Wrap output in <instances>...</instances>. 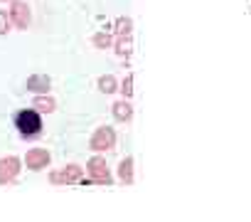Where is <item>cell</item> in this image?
<instances>
[{"instance_id":"cell-1","label":"cell","mask_w":251,"mask_h":222,"mask_svg":"<svg viewBox=\"0 0 251 222\" xmlns=\"http://www.w3.org/2000/svg\"><path fill=\"white\" fill-rule=\"evenodd\" d=\"M13 124H15L20 139H25V141L40 139V136H42V129H45L42 116H40V111H37L35 106H32V109H20L18 114L13 116Z\"/></svg>"},{"instance_id":"cell-2","label":"cell","mask_w":251,"mask_h":222,"mask_svg":"<svg viewBox=\"0 0 251 222\" xmlns=\"http://www.w3.org/2000/svg\"><path fill=\"white\" fill-rule=\"evenodd\" d=\"M86 173H89V183H96V185H111L113 183V175L106 166V161L101 156H94L89 163H86Z\"/></svg>"},{"instance_id":"cell-3","label":"cell","mask_w":251,"mask_h":222,"mask_svg":"<svg viewBox=\"0 0 251 222\" xmlns=\"http://www.w3.org/2000/svg\"><path fill=\"white\" fill-rule=\"evenodd\" d=\"M89 146H91V151H96V153L113 151V148H116V131H113L111 126H99V129L94 131Z\"/></svg>"},{"instance_id":"cell-4","label":"cell","mask_w":251,"mask_h":222,"mask_svg":"<svg viewBox=\"0 0 251 222\" xmlns=\"http://www.w3.org/2000/svg\"><path fill=\"white\" fill-rule=\"evenodd\" d=\"M84 180V170L76 166V163H72V166H64L59 173H52V183H81Z\"/></svg>"},{"instance_id":"cell-5","label":"cell","mask_w":251,"mask_h":222,"mask_svg":"<svg viewBox=\"0 0 251 222\" xmlns=\"http://www.w3.org/2000/svg\"><path fill=\"white\" fill-rule=\"evenodd\" d=\"M27 168H32V170H42V168H47L50 166V153L45 151V148H32L30 153H27Z\"/></svg>"},{"instance_id":"cell-6","label":"cell","mask_w":251,"mask_h":222,"mask_svg":"<svg viewBox=\"0 0 251 222\" xmlns=\"http://www.w3.org/2000/svg\"><path fill=\"white\" fill-rule=\"evenodd\" d=\"M111 109H113V119H116V121H121V124H128V121L133 119V106H131V101H128V99L116 101Z\"/></svg>"},{"instance_id":"cell-7","label":"cell","mask_w":251,"mask_h":222,"mask_svg":"<svg viewBox=\"0 0 251 222\" xmlns=\"http://www.w3.org/2000/svg\"><path fill=\"white\" fill-rule=\"evenodd\" d=\"M50 86H52V79L47 74H35V77L27 79V89L35 91V94H47Z\"/></svg>"},{"instance_id":"cell-8","label":"cell","mask_w":251,"mask_h":222,"mask_svg":"<svg viewBox=\"0 0 251 222\" xmlns=\"http://www.w3.org/2000/svg\"><path fill=\"white\" fill-rule=\"evenodd\" d=\"M10 15H13V20L18 23V28H27V25H30V8H27L25 3H15L13 10H10Z\"/></svg>"},{"instance_id":"cell-9","label":"cell","mask_w":251,"mask_h":222,"mask_svg":"<svg viewBox=\"0 0 251 222\" xmlns=\"http://www.w3.org/2000/svg\"><path fill=\"white\" fill-rule=\"evenodd\" d=\"M118 178H121V183H126V185L133 183V158H131V156H126V158L118 163Z\"/></svg>"},{"instance_id":"cell-10","label":"cell","mask_w":251,"mask_h":222,"mask_svg":"<svg viewBox=\"0 0 251 222\" xmlns=\"http://www.w3.org/2000/svg\"><path fill=\"white\" fill-rule=\"evenodd\" d=\"M113 50L118 57H131L133 52V42H131V35H126V37H116L113 40Z\"/></svg>"},{"instance_id":"cell-11","label":"cell","mask_w":251,"mask_h":222,"mask_svg":"<svg viewBox=\"0 0 251 222\" xmlns=\"http://www.w3.org/2000/svg\"><path fill=\"white\" fill-rule=\"evenodd\" d=\"M113 32H116V37L131 35V32H133V20H131V18H118V20L113 23Z\"/></svg>"},{"instance_id":"cell-12","label":"cell","mask_w":251,"mask_h":222,"mask_svg":"<svg viewBox=\"0 0 251 222\" xmlns=\"http://www.w3.org/2000/svg\"><path fill=\"white\" fill-rule=\"evenodd\" d=\"M18 168H20L18 158H3V161H0V178H3V173H8V178L13 180L18 175Z\"/></svg>"},{"instance_id":"cell-13","label":"cell","mask_w":251,"mask_h":222,"mask_svg":"<svg viewBox=\"0 0 251 222\" xmlns=\"http://www.w3.org/2000/svg\"><path fill=\"white\" fill-rule=\"evenodd\" d=\"M99 91H101V94H113V91H118V82H116V77H111V74L99 77Z\"/></svg>"},{"instance_id":"cell-14","label":"cell","mask_w":251,"mask_h":222,"mask_svg":"<svg viewBox=\"0 0 251 222\" xmlns=\"http://www.w3.org/2000/svg\"><path fill=\"white\" fill-rule=\"evenodd\" d=\"M91 42H94V47H99V50H108V47H113V35H111V32H96Z\"/></svg>"},{"instance_id":"cell-15","label":"cell","mask_w":251,"mask_h":222,"mask_svg":"<svg viewBox=\"0 0 251 222\" xmlns=\"http://www.w3.org/2000/svg\"><path fill=\"white\" fill-rule=\"evenodd\" d=\"M35 109L45 111V114H52V111L57 109V104H54V99H45V96H40V99H35Z\"/></svg>"},{"instance_id":"cell-16","label":"cell","mask_w":251,"mask_h":222,"mask_svg":"<svg viewBox=\"0 0 251 222\" xmlns=\"http://www.w3.org/2000/svg\"><path fill=\"white\" fill-rule=\"evenodd\" d=\"M118 91L123 94V99H131V96H133V77H131V74L121 82V89H118Z\"/></svg>"},{"instance_id":"cell-17","label":"cell","mask_w":251,"mask_h":222,"mask_svg":"<svg viewBox=\"0 0 251 222\" xmlns=\"http://www.w3.org/2000/svg\"><path fill=\"white\" fill-rule=\"evenodd\" d=\"M8 30H10V18L5 10H0V35H5Z\"/></svg>"}]
</instances>
